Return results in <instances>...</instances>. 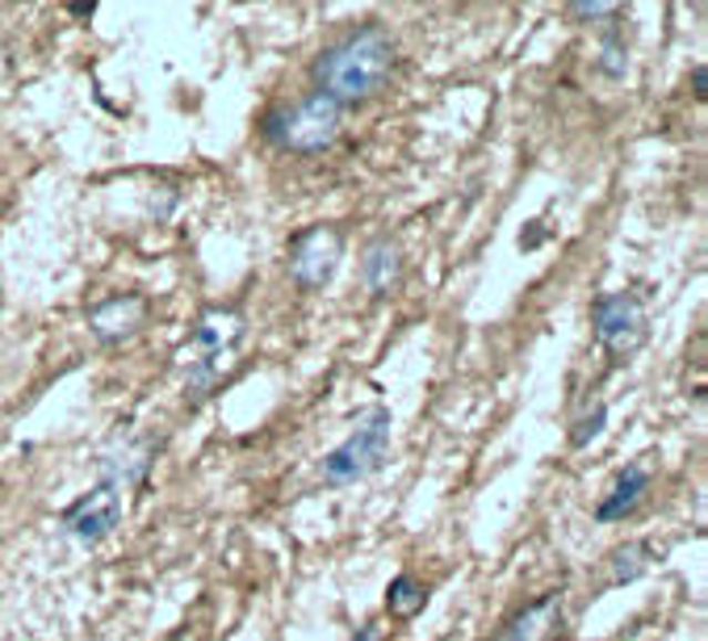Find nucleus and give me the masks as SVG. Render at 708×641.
Here are the masks:
<instances>
[{
    "label": "nucleus",
    "instance_id": "obj_3",
    "mask_svg": "<svg viewBox=\"0 0 708 641\" xmlns=\"http://www.w3.org/2000/svg\"><path fill=\"white\" fill-rule=\"evenodd\" d=\"M390 428H394V419L386 407H369L357 415L352 433L319 461L324 487H352V482L382 470L386 452H390Z\"/></svg>",
    "mask_w": 708,
    "mask_h": 641
},
{
    "label": "nucleus",
    "instance_id": "obj_2",
    "mask_svg": "<svg viewBox=\"0 0 708 641\" xmlns=\"http://www.w3.org/2000/svg\"><path fill=\"white\" fill-rule=\"evenodd\" d=\"M244 332H248V319L235 311V306H206L197 323H193V348H197V360L189 365V377H185V395L189 398H206L223 381L230 365H235V348L244 344Z\"/></svg>",
    "mask_w": 708,
    "mask_h": 641
},
{
    "label": "nucleus",
    "instance_id": "obj_15",
    "mask_svg": "<svg viewBox=\"0 0 708 641\" xmlns=\"http://www.w3.org/2000/svg\"><path fill=\"white\" fill-rule=\"evenodd\" d=\"M595 72L608 75V80H625V72H629V51H625V38L616 34V30H608V34H604V42H599Z\"/></svg>",
    "mask_w": 708,
    "mask_h": 641
},
{
    "label": "nucleus",
    "instance_id": "obj_17",
    "mask_svg": "<svg viewBox=\"0 0 708 641\" xmlns=\"http://www.w3.org/2000/svg\"><path fill=\"white\" fill-rule=\"evenodd\" d=\"M566 13L575 21H613L620 13V4H613V0H575Z\"/></svg>",
    "mask_w": 708,
    "mask_h": 641
},
{
    "label": "nucleus",
    "instance_id": "obj_11",
    "mask_svg": "<svg viewBox=\"0 0 708 641\" xmlns=\"http://www.w3.org/2000/svg\"><path fill=\"white\" fill-rule=\"evenodd\" d=\"M147 470H152V440H122L117 449L101 452V482L126 490L138 478H147Z\"/></svg>",
    "mask_w": 708,
    "mask_h": 641
},
{
    "label": "nucleus",
    "instance_id": "obj_8",
    "mask_svg": "<svg viewBox=\"0 0 708 641\" xmlns=\"http://www.w3.org/2000/svg\"><path fill=\"white\" fill-rule=\"evenodd\" d=\"M147 311L152 306L143 294H110L84 311V323L96 336V344H126L147 327Z\"/></svg>",
    "mask_w": 708,
    "mask_h": 641
},
{
    "label": "nucleus",
    "instance_id": "obj_14",
    "mask_svg": "<svg viewBox=\"0 0 708 641\" xmlns=\"http://www.w3.org/2000/svg\"><path fill=\"white\" fill-rule=\"evenodd\" d=\"M650 570V546L646 541H625L608 553V587L637 583Z\"/></svg>",
    "mask_w": 708,
    "mask_h": 641
},
{
    "label": "nucleus",
    "instance_id": "obj_13",
    "mask_svg": "<svg viewBox=\"0 0 708 641\" xmlns=\"http://www.w3.org/2000/svg\"><path fill=\"white\" fill-rule=\"evenodd\" d=\"M423 608H428V587H423L415 574L390 579V587H386V612H390L394 621H415Z\"/></svg>",
    "mask_w": 708,
    "mask_h": 641
},
{
    "label": "nucleus",
    "instance_id": "obj_9",
    "mask_svg": "<svg viewBox=\"0 0 708 641\" xmlns=\"http://www.w3.org/2000/svg\"><path fill=\"white\" fill-rule=\"evenodd\" d=\"M562 629H566V596L545 591L520 612H512L491 641H562Z\"/></svg>",
    "mask_w": 708,
    "mask_h": 641
},
{
    "label": "nucleus",
    "instance_id": "obj_4",
    "mask_svg": "<svg viewBox=\"0 0 708 641\" xmlns=\"http://www.w3.org/2000/svg\"><path fill=\"white\" fill-rule=\"evenodd\" d=\"M340 122H345V110L331 96L310 89L294 105H281V110L268 113L265 139L286 151H298V155H319V151H327L340 139Z\"/></svg>",
    "mask_w": 708,
    "mask_h": 641
},
{
    "label": "nucleus",
    "instance_id": "obj_1",
    "mask_svg": "<svg viewBox=\"0 0 708 641\" xmlns=\"http://www.w3.org/2000/svg\"><path fill=\"white\" fill-rule=\"evenodd\" d=\"M394 55H399V47H394L390 30H382L378 21L357 26L345 38H336L331 47H324L319 59L310 63L315 93L331 96L340 110L361 105V101L382 93V84L394 72Z\"/></svg>",
    "mask_w": 708,
    "mask_h": 641
},
{
    "label": "nucleus",
    "instance_id": "obj_6",
    "mask_svg": "<svg viewBox=\"0 0 708 641\" xmlns=\"http://www.w3.org/2000/svg\"><path fill=\"white\" fill-rule=\"evenodd\" d=\"M340 261H345V231L324 223L307 226L289 244V282L315 294V289L331 285V277L340 273Z\"/></svg>",
    "mask_w": 708,
    "mask_h": 641
},
{
    "label": "nucleus",
    "instance_id": "obj_20",
    "mask_svg": "<svg viewBox=\"0 0 708 641\" xmlns=\"http://www.w3.org/2000/svg\"><path fill=\"white\" fill-rule=\"evenodd\" d=\"M68 13H72V18H93L96 9L93 4H68Z\"/></svg>",
    "mask_w": 708,
    "mask_h": 641
},
{
    "label": "nucleus",
    "instance_id": "obj_10",
    "mask_svg": "<svg viewBox=\"0 0 708 641\" xmlns=\"http://www.w3.org/2000/svg\"><path fill=\"white\" fill-rule=\"evenodd\" d=\"M402 273H407V261H402V247L390 240V235H378L373 244L365 247L361 256V282L369 294H378V298H390V294H399L402 285Z\"/></svg>",
    "mask_w": 708,
    "mask_h": 641
},
{
    "label": "nucleus",
    "instance_id": "obj_19",
    "mask_svg": "<svg viewBox=\"0 0 708 641\" xmlns=\"http://www.w3.org/2000/svg\"><path fill=\"white\" fill-rule=\"evenodd\" d=\"M382 638H386L382 624H365V629H361V633H357L352 641H382Z\"/></svg>",
    "mask_w": 708,
    "mask_h": 641
},
{
    "label": "nucleus",
    "instance_id": "obj_16",
    "mask_svg": "<svg viewBox=\"0 0 708 641\" xmlns=\"http://www.w3.org/2000/svg\"><path fill=\"white\" fill-rule=\"evenodd\" d=\"M604 424H608V403H595L592 411H587L575 424V433H571V445H575V449H587L595 436L604 433Z\"/></svg>",
    "mask_w": 708,
    "mask_h": 641
},
{
    "label": "nucleus",
    "instance_id": "obj_5",
    "mask_svg": "<svg viewBox=\"0 0 708 641\" xmlns=\"http://www.w3.org/2000/svg\"><path fill=\"white\" fill-rule=\"evenodd\" d=\"M592 327L599 348L613 360H629L646 339H650V311L646 302L620 289V294H599L592 306Z\"/></svg>",
    "mask_w": 708,
    "mask_h": 641
},
{
    "label": "nucleus",
    "instance_id": "obj_18",
    "mask_svg": "<svg viewBox=\"0 0 708 641\" xmlns=\"http://www.w3.org/2000/svg\"><path fill=\"white\" fill-rule=\"evenodd\" d=\"M705 89H708V68L705 63H696V68H691V93L705 101Z\"/></svg>",
    "mask_w": 708,
    "mask_h": 641
},
{
    "label": "nucleus",
    "instance_id": "obj_12",
    "mask_svg": "<svg viewBox=\"0 0 708 641\" xmlns=\"http://www.w3.org/2000/svg\"><path fill=\"white\" fill-rule=\"evenodd\" d=\"M650 490V470L646 466H629L625 474H616L613 490L599 499V508H595V520L599 525H613V520H625L637 503H642V495Z\"/></svg>",
    "mask_w": 708,
    "mask_h": 641
},
{
    "label": "nucleus",
    "instance_id": "obj_7",
    "mask_svg": "<svg viewBox=\"0 0 708 641\" xmlns=\"http://www.w3.org/2000/svg\"><path fill=\"white\" fill-rule=\"evenodd\" d=\"M126 516V490L114 482H96L93 490H84L72 508H63V528L76 537L80 546H101L105 537H114V528Z\"/></svg>",
    "mask_w": 708,
    "mask_h": 641
}]
</instances>
